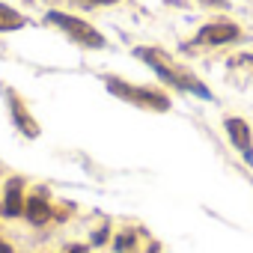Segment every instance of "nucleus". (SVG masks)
Listing matches in <instances>:
<instances>
[{"instance_id": "obj_1", "label": "nucleus", "mask_w": 253, "mask_h": 253, "mask_svg": "<svg viewBox=\"0 0 253 253\" xmlns=\"http://www.w3.org/2000/svg\"><path fill=\"white\" fill-rule=\"evenodd\" d=\"M143 63H149L158 75H161V81H167L170 86H179V89H188V92H197V95H203V98H211V92L203 86V84H197V81H191V75H185V72H179V69H173V66H167L164 63V57H161V51H149V48H137L134 51Z\"/></svg>"}, {"instance_id": "obj_2", "label": "nucleus", "mask_w": 253, "mask_h": 253, "mask_svg": "<svg viewBox=\"0 0 253 253\" xmlns=\"http://www.w3.org/2000/svg\"><path fill=\"white\" fill-rule=\"evenodd\" d=\"M48 21L51 24H57L69 39H75L78 45H84V48H104L107 42H104V36L98 33V30H92L86 21H81V18H75V15H66V12H57V9H51L48 12Z\"/></svg>"}, {"instance_id": "obj_3", "label": "nucleus", "mask_w": 253, "mask_h": 253, "mask_svg": "<svg viewBox=\"0 0 253 253\" xmlns=\"http://www.w3.org/2000/svg\"><path fill=\"white\" fill-rule=\"evenodd\" d=\"M107 89L116 92L119 98H128V101L143 104V107H158V110H167V107H170L167 95H161V92H155V89H146V86H128V84L116 81V78H107Z\"/></svg>"}, {"instance_id": "obj_4", "label": "nucleus", "mask_w": 253, "mask_h": 253, "mask_svg": "<svg viewBox=\"0 0 253 253\" xmlns=\"http://www.w3.org/2000/svg\"><path fill=\"white\" fill-rule=\"evenodd\" d=\"M223 125H226V134H229L232 146L244 155V161L253 164V137H250V125H247L244 119H238V116H229Z\"/></svg>"}, {"instance_id": "obj_5", "label": "nucleus", "mask_w": 253, "mask_h": 253, "mask_svg": "<svg viewBox=\"0 0 253 253\" xmlns=\"http://www.w3.org/2000/svg\"><path fill=\"white\" fill-rule=\"evenodd\" d=\"M238 39V27L235 24H226V21H217V24H209L197 33L194 45H223V42H232Z\"/></svg>"}, {"instance_id": "obj_6", "label": "nucleus", "mask_w": 253, "mask_h": 253, "mask_svg": "<svg viewBox=\"0 0 253 253\" xmlns=\"http://www.w3.org/2000/svg\"><path fill=\"white\" fill-rule=\"evenodd\" d=\"M9 110H12V119H15V125H18V128H21L27 137H36V134H39V125L30 119V113L21 107V101H18L15 95H9Z\"/></svg>"}, {"instance_id": "obj_7", "label": "nucleus", "mask_w": 253, "mask_h": 253, "mask_svg": "<svg viewBox=\"0 0 253 253\" xmlns=\"http://www.w3.org/2000/svg\"><path fill=\"white\" fill-rule=\"evenodd\" d=\"M24 214L30 217V223H45V220L51 217V206H48L45 194H39V197H30V203L24 206Z\"/></svg>"}, {"instance_id": "obj_8", "label": "nucleus", "mask_w": 253, "mask_h": 253, "mask_svg": "<svg viewBox=\"0 0 253 253\" xmlns=\"http://www.w3.org/2000/svg\"><path fill=\"white\" fill-rule=\"evenodd\" d=\"M27 24V18L21 12H15L12 6H3L0 3V33H9V30H21Z\"/></svg>"}, {"instance_id": "obj_9", "label": "nucleus", "mask_w": 253, "mask_h": 253, "mask_svg": "<svg viewBox=\"0 0 253 253\" xmlns=\"http://www.w3.org/2000/svg\"><path fill=\"white\" fill-rule=\"evenodd\" d=\"M3 211H6V214H21V211H24V206H21V179H12V182L6 185Z\"/></svg>"}, {"instance_id": "obj_10", "label": "nucleus", "mask_w": 253, "mask_h": 253, "mask_svg": "<svg viewBox=\"0 0 253 253\" xmlns=\"http://www.w3.org/2000/svg\"><path fill=\"white\" fill-rule=\"evenodd\" d=\"M128 244H134V235H131V232H122V235L116 238V250H125Z\"/></svg>"}, {"instance_id": "obj_11", "label": "nucleus", "mask_w": 253, "mask_h": 253, "mask_svg": "<svg viewBox=\"0 0 253 253\" xmlns=\"http://www.w3.org/2000/svg\"><path fill=\"white\" fill-rule=\"evenodd\" d=\"M84 3H89V6H107V3H116V0H84Z\"/></svg>"}, {"instance_id": "obj_12", "label": "nucleus", "mask_w": 253, "mask_h": 253, "mask_svg": "<svg viewBox=\"0 0 253 253\" xmlns=\"http://www.w3.org/2000/svg\"><path fill=\"white\" fill-rule=\"evenodd\" d=\"M203 3H206V6H223L226 0H203Z\"/></svg>"}, {"instance_id": "obj_13", "label": "nucleus", "mask_w": 253, "mask_h": 253, "mask_svg": "<svg viewBox=\"0 0 253 253\" xmlns=\"http://www.w3.org/2000/svg\"><path fill=\"white\" fill-rule=\"evenodd\" d=\"M69 253H86V250H84V247H81V244H75V247H72V250H69Z\"/></svg>"}, {"instance_id": "obj_14", "label": "nucleus", "mask_w": 253, "mask_h": 253, "mask_svg": "<svg viewBox=\"0 0 253 253\" xmlns=\"http://www.w3.org/2000/svg\"><path fill=\"white\" fill-rule=\"evenodd\" d=\"M0 253H12V250H9V244H3V241H0Z\"/></svg>"}]
</instances>
